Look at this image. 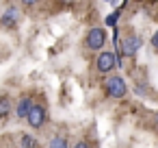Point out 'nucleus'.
Wrapping results in <instances>:
<instances>
[{"mask_svg": "<svg viewBox=\"0 0 158 148\" xmlns=\"http://www.w3.org/2000/svg\"><path fill=\"white\" fill-rule=\"evenodd\" d=\"M20 148H37V139H35L33 135L24 133V135H22V144H20Z\"/></svg>", "mask_w": 158, "mask_h": 148, "instance_id": "nucleus-10", "label": "nucleus"}, {"mask_svg": "<svg viewBox=\"0 0 158 148\" xmlns=\"http://www.w3.org/2000/svg\"><path fill=\"white\" fill-rule=\"evenodd\" d=\"M35 105V100H33V96H22L20 100H18V107H15V115L20 118V120H26V115H28V111H31V107Z\"/></svg>", "mask_w": 158, "mask_h": 148, "instance_id": "nucleus-7", "label": "nucleus"}, {"mask_svg": "<svg viewBox=\"0 0 158 148\" xmlns=\"http://www.w3.org/2000/svg\"><path fill=\"white\" fill-rule=\"evenodd\" d=\"M48 148H69V144H67V139L63 135H54V137H50Z\"/></svg>", "mask_w": 158, "mask_h": 148, "instance_id": "nucleus-9", "label": "nucleus"}, {"mask_svg": "<svg viewBox=\"0 0 158 148\" xmlns=\"http://www.w3.org/2000/svg\"><path fill=\"white\" fill-rule=\"evenodd\" d=\"M104 92H106L110 98H123V96L128 94V85H126V81H123L121 76L113 74V76L106 78V83H104Z\"/></svg>", "mask_w": 158, "mask_h": 148, "instance_id": "nucleus-1", "label": "nucleus"}, {"mask_svg": "<svg viewBox=\"0 0 158 148\" xmlns=\"http://www.w3.org/2000/svg\"><path fill=\"white\" fill-rule=\"evenodd\" d=\"M85 44H87V48H89V50H100V48H104V44H106V31H104V29H100V26L91 29V31L87 33Z\"/></svg>", "mask_w": 158, "mask_h": 148, "instance_id": "nucleus-3", "label": "nucleus"}, {"mask_svg": "<svg viewBox=\"0 0 158 148\" xmlns=\"http://www.w3.org/2000/svg\"><path fill=\"white\" fill-rule=\"evenodd\" d=\"M117 20H119V13L115 11V13H110V16H106V20H104V24H106V26H115V24H117Z\"/></svg>", "mask_w": 158, "mask_h": 148, "instance_id": "nucleus-11", "label": "nucleus"}, {"mask_svg": "<svg viewBox=\"0 0 158 148\" xmlns=\"http://www.w3.org/2000/svg\"><path fill=\"white\" fill-rule=\"evenodd\" d=\"M156 120H158V115H156Z\"/></svg>", "mask_w": 158, "mask_h": 148, "instance_id": "nucleus-14", "label": "nucleus"}, {"mask_svg": "<svg viewBox=\"0 0 158 148\" xmlns=\"http://www.w3.org/2000/svg\"><path fill=\"white\" fill-rule=\"evenodd\" d=\"M46 120H48V111H46V107H44L41 102H35V105L31 107L28 115H26V124H28L31 128H41V126L46 124Z\"/></svg>", "mask_w": 158, "mask_h": 148, "instance_id": "nucleus-2", "label": "nucleus"}, {"mask_svg": "<svg viewBox=\"0 0 158 148\" xmlns=\"http://www.w3.org/2000/svg\"><path fill=\"white\" fill-rule=\"evenodd\" d=\"M11 105H13V102H11V96H9V94H0V120L9 115Z\"/></svg>", "mask_w": 158, "mask_h": 148, "instance_id": "nucleus-8", "label": "nucleus"}, {"mask_svg": "<svg viewBox=\"0 0 158 148\" xmlns=\"http://www.w3.org/2000/svg\"><path fill=\"white\" fill-rule=\"evenodd\" d=\"M98 72H102V74H108L110 70H115V68H119V63H117V57H115V52L113 50H104V52H100V57H98Z\"/></svg>", "mask_w": 158, "mask_h": 148, "instance_id": "nucleus-4", "label": "nucleus"}, {"mask_svg": "<svg viewBox=\"0 0 158 148\" xmlns=\"http://www.w3.org/2000/svg\"><path fill=\"white\" fill-rule=\"evenodd\" d=\"M141 46H143V39H141L139 35H126V37L121 39V52H123L126 57H132Z\"/></svg>", "mask_w": 158, "mask_h": 148, "instance_id": "nucleus-5", "label": "nucleus"}, {"mask_svg": "<svg viewBox=\"0 0 158 148\" xmlns=\"http://www.w3.org/2000/svg\"><path fill=\"white\" fill-rule=\"evenodd\" d=\"M74 148H91V144H89V141H85V139H80V141H76V144H74Z\"/></svg>", "mask_w": 158, "mask_h": 148, "instance_id": "nucleus-12", "label": "nucleus"}, {"mask_svg": "<svg viewBox=\"0 0 158 148\" xmlns=\"http://www.w3.org/2000/svg\"><path fill=\"white\" fill-rule=\"evenodd\" d=\"M152 46H154V48L158 50V31H156V33L152 35Z\"/></svg>", "mask_w": 158, "mask_h": 148, "instance_id": "nucleus-13", "label": "nucleus"}, {"mask_svg": "<svg viewBox=\"0 0 158 148\" xmlns=\"http://www.w3.org/2000/svg\"><path fill=\"white\" fill-rule=\"evenodd\" d=\"M20 9L18 7H9L5 13H2V18H0V26H5V29H13L18 22H20Z\"/></svg>", "mask_w": 158, "mask_h": 148, "instance_id": "nucleus-6", "label": "nucleus"}]
</instances>
